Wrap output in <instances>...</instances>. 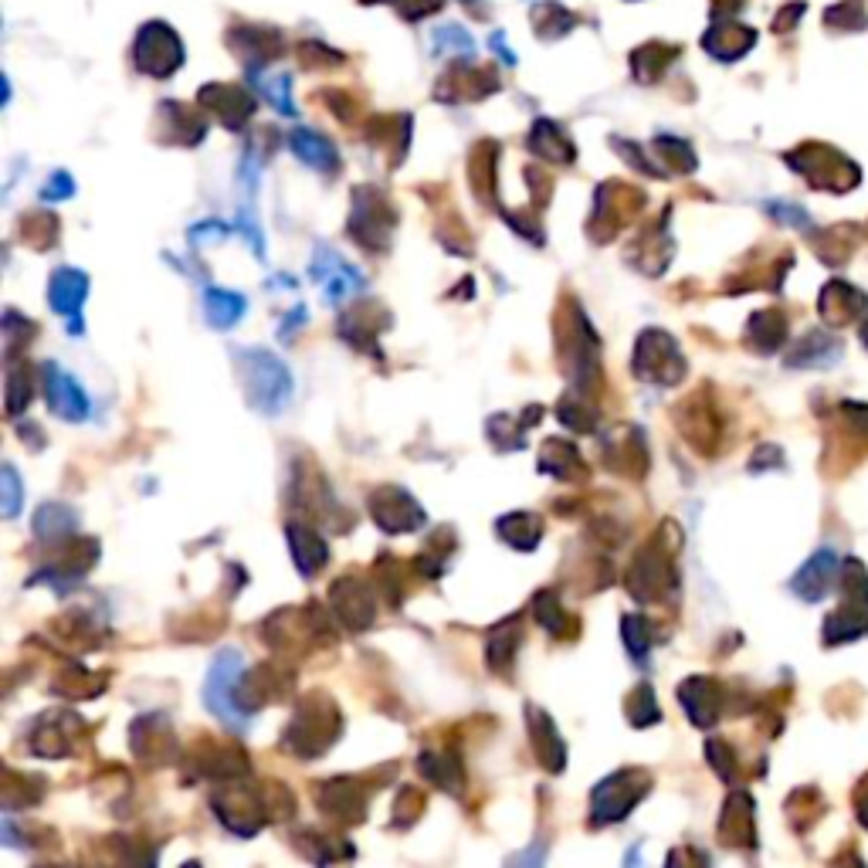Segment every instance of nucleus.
<instances>
[{"label": "nucleus", "instance_id": "nucleus-1", "mask_svg": "<svg viewBox=\"0 0 868 868\" xmlns=\"http://www.w3.org/2000/svg\"><path fill=\"white\" fill-rule=\"evenodd\" d=\"M343 732V716L326 692H309L299 699L292 722L286 726L282 747L299 760H319Z\"/></svg>", "mask_w": 868, "mask_h": 868}, {"label": "nucleus", "instance_id": "nucleus-2", "mask_svg": "<svg viewBox=\"0 0 868 868\" xmlns=\"http://www.w3.org/2000/svg\"><path fill=\"white\" fill-rule=\"evenodd\" d=\"M235 363L245 377V397L258 415H282L292 400V370L269 350H235Z\"/></svg>", "mask_w": 868, "mask_h": 868}, {"label": "nucleus", "instance_id": "nucleus-3", "mask_svg": "<svg viewBox=\"0 0 868 868\" xmlns=\"http://www.w3.org/2000/svg\"><path fill=\"white\" fill-rule=\"evenodd\" d=\"M676 583H679V577H676V543H665L661 532H658L651 543H645L631 557V563L625 570V587L635 600L648 605V600L672 597Z\"/></svg>", "mask_w": 868, "mask_h": 868}, {"label": "nucleus", "instance_id": "nucleus-4", "mask_svg": "<svg viewBox=\"0 0 868 868\" xmlns=\"http://www.w3.org/2000/svg\"><path fill=\"white\" fill-rule=\"evenodd\" d=\"M651 790V774L641 767L615 770L590 794V828H608L625 821Z\"/></svg>", "mask_w": 868, "mask_h": 868}, {"label": "nucleus", "instance_id": "nucleus-5", "mask_svg": "<svg viewBox=\"0 0 868 868\" xmlns=\"http://www.w3.org/2000/svg\"><path fill=\"white\" fill-rule=\"evenodd\" d=\"M245 655L235 651V648H225L218 651V658L211 661L208 669V682H204V706L225 722L231 726L235 732H245L248 729V712L241 709L238 702V682L245 676Z\"/></svg>", "mask_w": 868, "mask_h": 868}, {"label": "nucleus", "instance_id": "nucleus-6", "mask_svg": "<svg viewBox=\"0 0 868 868\" xmlns=\"http://www.w3.org/2000/svg\"><path fill=\"white\" fill-rule=\"evenodd\" d=\"M631 370L645 383L676 387L686 377V357H682L676 337H669L665 329H645L635 343Z\"/></svg>", "mask_w": 868, "mask_h": 868}, {"label": "nucleus", "instance_id": "nucleus-7", "mask_svg": "<svg viewBox=\"0 0 868 868\" xmlns=\"http://www.w3.org/2000/svg\"><path fill=\"white\" fill-rule=\"evenodd\" d=\"M397 228V211L390 200L373 190V187H360L353 190V208H350V238L360 241V248L367 251H387L390 238Z\"/></svg>", "mask_w": 868, "mask_h": 868}, {"label": "nucleus", "instance_id": "nucleus-8", "mask_svg": "<svg viewBox=\"0 0 868 868\" xmlns=\"http://www.w3.org/2000/svg\"><path fill=\"white\" fill-rule=\"evenodd\" d=\"M329 608H332V615L340 618L343 628H350V631H367V628L377 621L380 597H377V590L370 587V580L347 573V577H340L337 583L329 587Z\"/></svg>", "mask_w": 868, "mask_h": 868}, {"label": "nucleus", "instance_id": "nucleus-9", "mask_svg": "<svg viewBox=\"0 0 868 868\" xmlns=\"http://www.w3.org/2000/svg\"><path fill=\"white\" fill-rule=\"evenodd\" d=\"M309 276H312L316 286H322L329 306H343L347 299L360 296L363 286H367V279L360 276V269H353V265H350L340 251H332V248H326V245L316 248L312 265H309Z\"/></svg>", "mask_w": 868, "mask_h": 868}, {"label": "nucleus", "instance_id": "nucleus-10", "mask_svg": "<svg viewBox=\"0 0 868 868\" xmlns=\"http://www.w3.org/2000/svg\"><path fill=\"white\" fill-rule=\"evenodd\" d=\"M373 522L390 532V537H400V532H415L428 522L425 509L418 506V499L408 489H397V486H383L373 489V496L367 499Z\"/></svg>", "mask_w": 868, "mask_h": 868}, {"label": "nucleus", "instance_id": "nucleus-11", "mask_svg": "<svg viewBox=\"0 0 868 868\" xmlns=\"http://www.w3.org/2000/svg\"><path fill=\"white\" fill-rule=\"evenodd\" d=\"M316 805L332 821L360 825L370 805V787L363 784V777H337L316 787Z\"/></svg>", "mask_w": 868, "mask_h": 868}, {"label": "nucleus", "instance_id": "nucleus-12", "mask_svg": "<svg viewBox=\"0 0 868 868\" xmlns=\"http://www.w3.org/2000/svg\"><path fill=\"white\" fill-rule=\"evenodd\" d=\"M41 383H44V397H48V408L54 418L61 421H86L92 415V405H89V393L79 387V380L72 373H64L58 363H41Z\"/></svg>", "mask_w": 868, "mask_h": 868}, {"label": "nucleus", "instance_id": "nucleus-13", "mask_svg": "<svg viewBox=\"0 0 868 868\" xmlns=\"http://www.w3.org/2000/svg\"><path fill=\"white\" fill-rule=\"evenodd\" d=\"M641 197L635 187H621V183H605L593 197V225H590V238L593 241H611L618 235V228L638 211Z\"/></svg>", "mask_w": 868, "mask_h": 868}, {"label": "nucleus", "instance_id": "nucleus-14", "mask_svg": "<svg viewBox=\"0 0 868 868\" xmlns=\"http://www.w3.org/2000/svg\"><path fill=\"white\" fill-rule=\"evenodd\" d=\"M82 729V719L69 709H58V712H44L34 729H31V744L28 750L41 760H58L64 754L76 750V732Z\"/></svg>", "mask_w": 868, "mask_h": 868}, {"label": "nucleus", "instance_id": "nucleus-15", "mask_svg": "<svg viewBox=\"0 0 868 868\" xmlns=\"http://www.w3.org/2000/svg\"><path fill=\"white\" fill-rule=\"evenodd\" d=\"M600 458H605V469L625 476V479H641L648 469V448L638 428L625 425L615 428L600 438Z\"/></svg>", "mask_w": 868, "mask_h": 868}, {"label": "nucleus", "instance_id": "nucleus-16", "mask_svg": "<svg viewBox=\"0 0 868 868\" xmlns=\"http://www.w3.org/2000/svg\"><path fill=\"white\" fill-rule=\"evenodd\" d=\"M96 560H99V543H96V540H76L72 547L61 550V557H58L54 563L41 567L28 583H31V587H34V583H51V587L64 590V587L79 583Z\"/></svg>", "mask_w": 868, "mask_h": 868}, {"label": "nucleus", "instance_id": "nucleus-17", "mask_svg": "<svg viewBox=\"0 0 868 868\" xmlns=\"http://www.w3.org/2000/svg\"><path fill=\"white\" fill-rule=\"evenodd\" d=\"M526 722H529V740H532V750H537V760L550 770V774H560L567 767V744L563 737L557 732L550 712H543L540 706L526 702Z\"/></svg>", "mask_w": 868, "mask_h": 868}, {"label": "nucleus", "instance_id": "nucleus-18", "mask_svg": "<svg viewBox=\"0 0 868 868\" xmlns=\"http://www.w3.org/2000/svg\"><path fill=\"white\" fill-rule=\"evenodd\" d=\"M380 319H390L380 302H360V306H353V312H347V316L340 319V337H343L350 347L367 350L370 357H380L377 337L387 329V326H380Z\"/></svg>", "mask_w": 868, "mask_h": 868}, {"label": "nucleus", "instance_id": "nucleus-19", "mask_svg": "<svg viewBox=\"0 0 868 868\" xmlns=\"http://www.w3.org/2000/svg\"><path fill=\"white\" fill-rule=\"evenodd\" d=\"M132 754L147 764H163L177 754L167 716H143L140 722H132Z\"/></svg>", "mask_w": 868, "mask_h": 868}, {"label": "nucleus", "instance_id": "nucleus-20", "mask_svg": "<svg viewBox=\"0 0 868 868\" xmlns=\"http://www.w3.org/2000/svg\"><path fill=\"white\" fill-rule=\"evenodd\" d=\"M540 472L550 476V479H557V482H570V486L587 482V476H590L583 455H580L567 438H547V441H543Z\"/></svg>", "mask_w": 868, "mask_h": 868}, {"label": "nucleus", "instance_id": "nucleus-21", "mask_svg": "<svg viewBox=\"0 0 868 868\" xmlns=\"http://www.w3.org/2000/svg\"><path fill=\"white\" fill-rule=\"evenodd\" d=\"M86 296H89V276L79 272V269H54L51 279H48V302L58 316H69V319H79L82 306H86Z\"/></svg>", "mask_w": 868, "mask_h": 868}, {"label": "nucleus", "instance_id": "nucleus-22", "mask_svg": "<svg viewBox=\"0 0 868 868\" xmlns=\"http://www.w3.org/2000/svg\"><path fill=\"white\" fill-rule=\"evenodd\" d=\"M286 537H289V550H292V560H296L299 573L302 577H316L326 567V560H329V543L306 522H289Z\"/></svg>", "mask_w": 868, "mask_h": 868}, {"label": "nucleus", "instance_id": "nucleus-23", "mask_svg": "<svg viewBox=\"0 0 868 868\" xmlns=\"http://www.w3.org/2000/svg\"><path fill=\"white\" fill-rule=\"evenodd\" d=\"M679 699H682L689 719H692L699 729H709V726L719 719V686H716L712 679L692 676L689 682H682Z\"/></svg>", "mask_w": 868, "mask_h": 868}, {"label": "nucleus", "instance_id": "nucleus-24", "mask_svg": "<svg viewBox=\"0 0 868 868\" xmlns=\"http://www.w3.org/2000/svg\"><path fill=\"white\" fill-rule=\"evenodd\" d=\"M289 147H292V153H296L306 167H312V170H319V173H337V170H340V153H337V147H332L326 137H319L316 129H296L292 137H289Z\"/></svg>", "mask_w": 868, "mask_h": 868}, {"label": "nucleus", "instance_id": "nucleus-25", "mask_svg": "<svg viewBox=\"0 0 868 868\" xmlns=\"http://www.w3.org/2000/svg\"><path fill=\"white\" fill-rule=\"evenodd\" d=\"M835 570H838V557L831 550H818L805 567H800V573L790 580V590L800 593L805 600H821L825 590L835 580Z\"/></svg>", "mask_w": 868, "mask_h": 868}, {"label": "nucleus", "instance_id": "nucleus-26", "mask_svg": "<svg viewBox=\"0 0 868 868\" xmlns=\"http://www.w3.org/2000/svg\"><path fill=\"white\" fill-rule=\"evenodd\" d=\"M543 418V408H537V405H529V411L526 415H496L489 425H486V431H489V441L499 448V451H522L526 448V431L537 425Z\"/></svg>", "mask_w": 868, "mask_h": 868}, {"label": "nucleus", "instance_id": "nucleus-27", "mask_svg": "<svg viewBox=\"0 0 868 868\" xmlns=\"http://www.w3.org/2000/svg\"><path fill=\"white\" fill-rule=\"evenodd\" d=\"M519 641H522V625H519V615H512V618L499 621V625L489 631V638H486V661H489V669H492V672L506 676V672L512 669Z\"/></svg>", "mask_w": 868, "mask_h": 868}, {"label": "nucleus", "instance_id": "nucleus-28", "mask_svg": "<svg viewBox=\"0 0 868 868\" xmlns=\"http://www.w3.org/2000/svg\"><path fill=\"white\" fill-rule=\"evenodd\" d=\"M418 767H421V774H425L435 787H441V790H448V794H458L461 784H465V767H461V760H458L455 750H425V754L418 757Z\"/></svg>", "mask_w": 868, "mask_h": 868}, {"label": "nucleus", "instance_id": "nucleus-29", "mask_svg": "<svg viewBox=\"0 0 868 868\" xmlns=\"http://www.w3.org/2000/svg\"><path fill=\"white\" fill-rule=\"evenodd\" d=\"M34 537L44 540V543H61L64 537H72V532L79 529V516L72 506H61V502H44L38 512H34Z\"/></svg>", "mask_w": 868, "mask_h": 868}, {"label": "nucleus", "instance_id": "nucleus-30", "mask_svg": "<svg viewBox=\"0 0 868 868\" xmlns=\"http://www.w3.org/2000/svg\"><path fill=\"white\" fill-rule=\"evenodd\" d=\"M532 615H537L540 628H547L553 638H573L577 635V618L563 608L557 590H540L537 597H532Z\"/></svg>", "mask_w": 868, "mask_h": 868}, {"label": "nucleus", "instance_id": "nucleus-31", "mask_svg": "<svg viewBox=\"0 0 868 868\" xmlns=\"http://www.w3.org/2000/svg\"><path fill=\"white\" fill-rule=\"evenodd\" d=\"M496 532L516 550H537L540 537H543V519L537 512H509L496 522Z\"/></svg>", "mask_w": 868, "mask_h": 868}, {"label": "nucleus", "instance_id": "nucleus-32", "mask_svg": "<svg viewBox=\"0 0 868 868\" xmlns=\"http://www.w3.org/2000/svg\"><path fill=\"white\" fill-rule=\"evenodd\" d=\"M557 418H560L573 435H593V431H597V421H600L590 393H580V390L563 393L560 408H557Z\"/></svg>", "mask_w": 868, "mask_h": 868}, {"label": "nucleus", "instance_id": "nucleus-33", "mask_svg": "<svg viewBox=\"0 0 868 868\" xmlns=\"http://www.w3.org/2000/svg\"><path fill=\"white\" fill-rule=\"evenodd\" d=\"M245 312H248L245 296H238L231 289H208L204 292V316L214 329H231Z\"/></svg>", "mask_w": 868, "mask_h": 868}, {"label": "nucleus", "instance_id": "nucleus-34", "mask_svg": "<svg viewBox=\"0 0 868 868\" xmlns=\"http://www.w3.org/2000/svg\"><path fill=\"white\" fill-rule=\"evenodd\" d=\"M529 147L537 150L543 160H550V163H570L573 160V143L563 137L553 122H537V126H532Z\"/></svg>", "mask_w": 868, "mask_h": 868}, {"label": "nucleus", "instance_id": "nucleus-35", "mask_svg": "<svg viewBox=\"0 0 868 868\" xmlns=\"http://www.w3.org/2000/svg\"><path fill=\"white\" fill-rule=\"evenodd\" d=\"M200 99L214 106V112L225 119L228 129H238L251 116V99L245 92H238V89H204V92H200Z\"/></svg>", "mask_w": 868, "mask_h": 868}, {"label": "nucleus", "instance_id": "nucleus-36", "mask_svg": "<svg viewBox=\"0 0 868 868\" xmlns=\"http://www.w3.org/2000/svg\"><path fill=\"white\" fill-rule=\"evenodd\" d=\"M31 397H34V387H31L28 363H21L18 357H8V390H4L8 418L24 415V408L31 405Z\"/></svg>", "mask_w": 868, "mask_h": 868}, {"label": "nucleus", "instance_id": "nucleus-37", "mask_svg": "<svg viewBox=\"0 0 868 868\" xmlns=\"http://www.w3.org/2000/svg\"><path fill=\"white\" fill-rule=\"evenodd\" d=\"M625 712H628V722H631L635 729H645V726H651V722L661 719L658 699H655V692H651L648 682H641V686L631 689V696H628V702H625Z\"/></svg>", "mask_w": 868, "mask_h": 868}, {"label": "nucleus", "instance_id": "nucleus-38", "mask_svg": "<svg viewBox=\"0 0 868 868\" xmlns=\"http://www.w3.org/2000/svg\"><path fill=\"white\" fill-rule=\"evenodd\" d=\"M621 638H625V648L635 661H645L648 651H651V625L641 618V615H625L621 618Z\"/></svg>", "mask_w": 868, "mask_h": 868}, {"label": "nucleus", "instance_id": "nucleus-39", "mask_svg": "<svg viewBox=\"0 0 868 868\" xmlns=\"http://www.w3.org/2000/svg\"><path fill=\"white\" fill-rule=\"evenodd\" d=\"M828 350H838V343L828 340L825 332H815V337H808L797 347L800 357H790V367H828V363H835V357H825Z\"/></svg>", "mask_w": 868, "mask_h": 868}, {"label": "nucleus", "instance_id": "nucleus-40", "mask_svg": "<svg viewBox=\"0 0 868 868\" xmlns=\"http://www.w3.org/2000/svg\"><path fill=\"white\" fill-rule=\"evenodd\" d=\"M21 235H24V241L31 248L44 251V248H51L58 241V221L51 214H28L21 221Z\"/></svg>", "mask_w": 868, "mask_h": 868}, {"label": "nucleus", "instance_id": "nucleus-41", "mask_svg": "<svg viewBox=\"0 0 868 868\" xmlns=\"http://www.w3.org/2000/svg\"><path fill=\"white\" fill-rule=\"evenodd\" d=\"M0 492H4V516L14 519L21 512V499H24V486H21V476L18 469L8 461L4 472H0Z\"/></svg>", "mask_w": 868, "mask_h": 868}, {"label": "nucleus", "instance_id": "nucleus-42", "mask_svg": "<svg viewBox=\"0 0 868 868\" xmlns=\"http://www.w3.org/2000/svg\"><path fill=\"white\" fill-rule=\"evenodd\" d=\"M34 332H38V329H34V322H31V319H21V316H18V312L11 309V312L4 316V337H8V357H18V343H21V340L28 343V340L34 337Z\"/></svg>", "mask_w": 868, "mask_h": 868}, {"label": "nucleus", "instance_id": "nucleus-43", "mask_svg": "<svg viewBox=\"0 0 868 868\" xmlns=\"http://www.w3.org/2000/svg\"><path fill=\"white\" fill-rule=\"evenodd\" d=\"M258 89L265 92V99H269L282 116H296V106H292V99H289V89H292L289 76H279V79H269V82H258Z\"/></svg>", "mask_w": 868, "mask_h": 868}, {"label": "nucleus", "instance_id": "nucleus-44", "mask_svg": "<svg viewBox=\"0 0 868 868\" xmlns=\"http://www.w3.org/2000/svg\"><path fill=\"white\" fill-rule=\"evenodd\" d=\"M465 51V54H472L476 51V44H472V34L469 31H461V28H441L438 34H435V54H441V51Z\"/></svg>", "mask_w": 868, "mask_h": 868}, {"label": "nucleus", "instance_id": "nucleus-45", "mask_svg": "<svg viewBox=\"0 0 868 868\" xmlns=\"http://www.w3.org/2000/svg\"><path fill=\"white\" fill-rule=\"evenodd\" d=\"M187 238H190L193 248H204L208 241H221V238H228V225H221V221H200V225L190 228Z\"/></svg>", "mask_w": 868, "mask_h": 868}, {"label": "nucleus", "instance_id": "nucleus-46", "mask_svg": "<svg viewBox=\"0 0 868 868\" xmlns=\"http://www.w3.org/2000/svg\"><path fill=\"white\" fill-rule=\"evenodd\" d=\"M76 193V180L64 173V170H58L44 187H41V200H69Z\"/></svg>", "mask_w": 868, "mask_h": 868}, {"label": "nucleus", "instance_id": "nucleus-47", "mask_svg": "<svg viewBox=\"0 0 868 868\" xmlns=\"http://www.w3.org/2000/svg\"><path fill=\"white\" fill-rule=\"evenodd\" d=\"M767 208H770V214H780V221H787L794 228H808V214L805 211L787 208V204H767Z\"/></svg>", "mask_w": 868, "mask_h": 868}, {"label": "nucleus", "instance_id": "nucleus-48", "mask_svg": "<svg viewBox=\"0 0 868 868\" xmlns=\"http://www.w3.org/2000/svg\"><path fill=\"white\" fill-rule=\"evenodd\" d=\"M302 322H306V306H296V309H292V312H289L286 319H282V329H279V340H286V343H289V340H292V332H296V329H299Z\"/></svg>", "mask_w": 868, "mask_h": 868}, {"label": "nucleus", "instance_id": "nucleus-49", "mask_svg": "<svg viewBox=\"0 0 868 868\" xmlns=\"http://www.w3.org/2000/svg\"><path fill=\"white\" fill-rule=\"evenodd\" d=\"M492 48H496V51H499V54L506 58V64H516V54H512V51L506 48V38H502V34H492Z\"/></svg>", "mask_w": 868, "mask_h": 868}]
</instances>
